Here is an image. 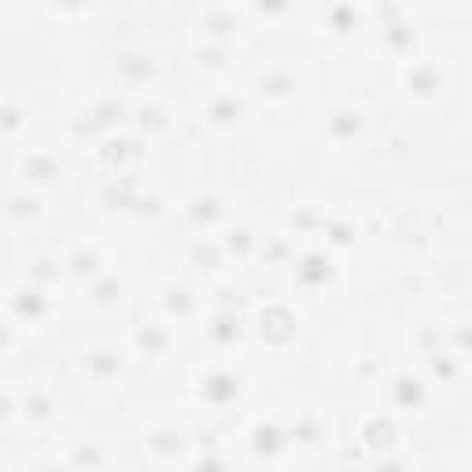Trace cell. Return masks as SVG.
Listing matches in <instances>:
<instances>
[{
    "instance_id": "6da1fadb",
    "label": "cell",
    "mask_w": 472,
    "mask_h": 472,
    "mask_svg": "<svg viewBox=\"0 0 472 472\" xmlns=\"http://www.w3.org/2000/svg\"><path fill=\"white\" fill-rule=\"evenodd\" d=\"M236 395H240V380L233 373H210L203 380V399H210V402H229Z\"/></svg>"
},
{
    "instance_id": "7a4b0ae2",
    "label": "cell",
    "mask_w": 472,
    "mask_h": 472,
    "mask_svg": "<svg viewBox=\"0 0 472 472\" xmlns=\"http://www.w3.org/2000/svg\"><path fill=\"white\" fill-rule=\"evenodd\" d=\"M358 130H362V115H358V111H351V107L332 111V118H328V133H332V137L347 141V137H354Z\"/></svg>"
},
{
    "instance_id": "3957f363",
    "label": "cell",
    "mask_w": 472,
    "mask_h": 472,
    "mask_svg": "<svg viewBox=\"0 0 472 472\" xmlns=\"http://www.w3.org/2000/svg\"><path fill=\"white\" fill-rule=\"evenodd\" d=\"M15 310H19V317L37 321V317L48 310V303H45V295H41L37 288H23V292L15 295Z\"/></svg>"
},
{
    "instance_id": "277c9868",
    "label": "cell",
    "mask_w": 472,
    "mask_h": 472,
    "mask_svg": "<svg viewBox=\"0 0 472 472\" xmlns=\"http://www.w3.org/2000/svg\"><path fill=\"white\" fill-rule=\"evenodd\" d=\"M214 340L218 343H233V340H240V317L236 314H222L218 321H214Z\"/></svg>"
},
{
    "instance_id": "5b68a950",
    "label": "cell",
    "mask_w": 472,
    "mask_h": 472,
    "mask_svg": "<svg viewBox=\"0 0 472 472\" xmlns=\"http://www.w3.org/2000/svg\"><path fill=\"white\" fill-rule=\"evenodd\" d=\"M210 118H214L218 126L240 122V104H236V100H214V104H210Z\"/></svg>"
},
{
    "instance_id": "8992f818",
    "label": "cell",
    "mask_w": 472,
    "mask_h": 472,
    "mask_svg": "<svg viewBox=\"0 0 472 472\" xmlns=\"http://www.w3.org/2000/svg\"><path fill=\"white\" fill-rule=\"evenodd\" d=\"M292 89H295V81L288 78V74H266V78H262V92L277 96V100H284V96H292Z\"/></svg>"
},
{
    "instance_id": "52a82bcc",
    "label": "cell",
    "mask_w": 472,
    "mask_h": 472,
    "mask_svg": "<svg viewBox=\"0 0 472 472\" xmlns=\"http://www.w3.org/2000/svg\"><path fill=\"white\" fill-rule=\"evenodd\" d=\"M26 177H34V181H52L56 177V163L45 155H30L26 159Z\"/></svg>"
},
{
    "instance_id": "ba28073f",
    "label": "cell",
    "mask_w": 472,
    "mask_h": 472,
    "mask_svg": "<svg viewBox=\"0 0 472 472\" xmlns=\"http://www.w3.org/2000/svg\"><path fill=\"white\" fill-rule=\"evenodd\" d=\"M137 340H141V347H144L148 354H159V351L166 347V332L159 328V325H144V328H141V336H137Z\"/></svg>"
},
{
    "instance_id": "9c48e42d",
    "label": "cell",
    "mask_w": 472,
    "mask_h": 472,
    "mask_svg": "<svg viewBox=\"0 0 472 472\" xmlns=\"http://www.w3.org/2000/svg\"><path fill=\"white\" fill-rule=\"evenodd\" d=\"M358 23V19H354V12L347 4H340L336 12H332V26H336V34H351V26Z\"/></svg>"
},
{
    "instance_id": "30bf717a",
    "label": "cell",
    "mask_w": 472,
    "mask_h": 472,
    "mask_svg": "<svg viewBox=\"0 0 472 472\" xmlns=\"http://www.w3.org/2000/svg\"><path fill=\"white\" fill-rule=\"evenodd\" d=\"M170 310H174V314H192V299H188V292L185 288H174V292H170Z\"/></svg>"
},
{
    "instance_id": "8fae6325",
    "label": "cell",
    "mask_w": 472,
    "mask_h": 472,
    "mask_svg": "<svg viewBox=\"0 0 472 472\" xmlns=\"http://www.w3.org/2000/svg\"><path fill=\"white\" fill-rule=\"evenodd\" d=\"M74 270H78L81 277H85V273H96V255L85 251V248H78V255H74Z\"/></svg>"
},
{
    "instance_id": "7c38bea8",
    "label": "cell",
    "mask_w": 472,
    "mask_h": 472,
    "mask_svg": "<svg viewBox=\"0 0 472 472\" xmlns=\"http://www.w3.org/2000/svg\"><path fill=\"white\" fill-rule=\"evenodd\" d=\"M118 295H122V284L118 281H104L100 288H96V299H100V303H115Z\"/></svg>"
},
{
    "instance_id": "4fadbf2b",
    "label": "cell",
    "mask_w": 472,
    "mask_h": 472,
    "mask_svg": "<svg viewBox=\"0 0 472 472\" xmlns=\"http://www.w3.org/2000/svg\"><path fill=\"white\" fill-rule=\"evenodd\" d=\"M8 210H12V214H19V218H26V214H30V218H34V214H37V203H34V199H26V196H15V199H12V207H8Z\"/></svg>"
},
{
    "instance_id": "5bb4252c",
    "label": "cell",
    "mask_w": 472,
    "mask_h": 472,
    "mask_svg": "<svg viewBox=\"0 0 472 472\" xmlns=\"http://www.w3.org/2000/svg\"><path fill=\"white\" fill-rule=\"evenodd\" d=\"M26 410H34L37 421H45V417L52 413V402L45 399V395H34V399H26Z\"/></svg>"
},
{
    "instance_id": "9a60e30c",
    "label": "cell",
    "mask_w": 472,
    "mask_h": 472,
    "mask_svg": "<svg viewBox=\"0 0 472 472\" xmlns=\"http://www.w3.org/2000/svg\"><path fill=\"white\" fill-rule=\"evenodd\" d=\"M259 4V12H266V15H284L288 8H292V0H255Z\"/></svg>"
},
{
    "instance_id": "2e32d148",
    "label": "cell",
    "mask_w": 472,
    "mask_h": 472,
    "mask_svg": "<svg viewBox=\"0 0 472 472\" xmlns=\"http://www.w3.org/2000/svg\"><path fill=\"white\" fill-rule=\"evenodd\" d=\"M92 369L100 373V377H111V373H115V358H107V351H100L92 358Z\"/></svg>"
},
{
    "instance_id": "e0dca14e",
    "label": "cell",
    "mask_w": 472,
    "mask_h": 472,
    "mask_svg": "<svg viewBox=\"0 0 472 472\" xmlns=\"http://www.w3.org/2000/svg\"><path fill=\"white\" fill-rule=\"evenodd\" d=\"M229 248H233V251H244V248H248V233H244V229H240V233H233Z\"/></svg>"
},
{
    "instance_id": "ac0fdd59",
    "label": "cell",
    "mask_w": 472,
    "mask_h": 472,
    "mask_svg": "<svg viewBox=\"0 0 472 472\" xmlns=\"http://www.w3.org/2000/svg\"><path fill=\"white\" fill-rule=\"evenodd\" d=\"M210 26H214V37H225V34H229V19H222V15L214 19Z\"/></svg>"
},
{
    "instance_id": "d6986e66",
    "label": "cell",
    "mask_w": 472,
    "mask_h": 472,
    "mask_svg": "<svg viewBox=\"0 0 472 472\" xmlns=\"http://www.w3.org/2000/svg\"><path fill=\"white\" fill-rule=\"evenodd\" d=\"M8 413H12V402H8V399H4V395H0V421H4V417H8Z\"/></svg>"
},
{
    "instance_id": "ffe728a7",
    "label": "cell",
    "mask_w": 472,
    "mask_h": 472,
    "mask_svg": "<svg viewBox=\"0 0 472 472\" xmlns=\"http://www.w3.org/2000/svg\"><path fill=\"white\" fill-rule=\"evenodd\" d=\"M56 4H63V8H85L89 0H56Z\"/></svg>"
},
{
    "instance_id": "44dd1931",
    "label": "cell",
    "mask_w": 472,
    "mask_h": 472,
    "mask_svg": "<svg viewBox=\"0 0 472 472\" xmlns=\"http://www.w3.org/2000/svg\"><path fill=\"white\" fill-rule=\"evenodd\" d=\"M8 347V328H0V351Z\"/></svg>"
}]
</instances>
